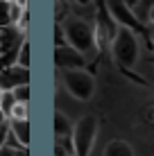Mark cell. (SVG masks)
I'll return each mask as SVG.
<instances>
[{"instance_id": "cell-16", "label": "cell", "mask_w": 154, "mask_h": 156, "mask_svg": "<svg viewBox=\"0 0 154 156\" xmlns=\"http://www.w3.org/2000/svg\"><path fill=\"white\" fill-rule=\"evenodd\" d=\"M9 25V2H2L0 0V27Z\"/></svg>"}, {"instance_id": "cell-21", "label": "cell", "mask_w": 154, "mask_h": 156, "mask_svg": "<svg viewBox=\"0 0 154 156\" xmlns=\"http://www.w3.org/2000/svg\"><path fill=\"white\" fill-rule=\"evenodd\" d=\"M147 23H150V25H154V2L150 5V16H147Z\"/></svg>"}, {"instance_id": "cell-11", "label": "cell", "mask_w": 154, "mask_h": 156, "mask_svg": "<svg viewBox=\"0 0 154 156\" xmlns=\"http://www.w3.org/2000/svg\"><path fill=\"white\" fill-rule=\"evenodd\" d=\"M150 5H152V2H145V0H138V2H129V9H131V14H134V18H136V23H138V25H147Z\"/></svg>"}, {"instance_id": "cell-10", "label": "cell", "mask_w": 154, "mask_h": 156, "mask_svg": "<svg viewBox=\"0 0 154 156\" xmlns=\"http://www.w3.org/2000/svg\"><path fill=\"white\" fill-rule=\"evenodd\" d=\"M102 156H136V154H134V147H131L127 140L116 138V140H109L107 145H104Z\"/></svg>"}, {"instance_id": "cell-22", "label": "cell", "mask_w": 154, "mask_h": 156, "mask_svg": "<svg viewBox=\"0 0 154 156\" xmlns=\"http://www.w3.org/2000/svg\"><path fill=\"white\" fill-rule=\"evenodd\" d=\"M7 122H9V120H7V115H5L2 111H0V125H7Z\"/></svg>"}, {"instance_id": "cell-2", "label": "cell", "mask_w": 154, "mask_h": 156, "mask_svg": "<svg viewBox=\"0 0 154 156\" xmlns=\"http://www.w3.org/2000/svg\"><path fill=\"white\" fill-rule=\"evenodd\" d=\"M111 48V55H113V61L118 63L120 68H131L138 63V57H141V41L136 36V32L127 30V27H118L113 41L109 43Z\"/></svg>"}, {"instance_id": "cell-3", "label": "cell", "mask_w": 154, "mask_h": 156, "mask_svg": "<svg viewBox=\"0 0 154 156\" xmlns=\"http://www.w3.org/2000/svg\"><path fill=\"white\" fill-rule=\"evenodd\" d=\"M98 131H100V120L93 113L79 118L75 125H73V136H70L73 156H91L95 138H98Z\"/></svg>"}, {"instance_id": "cell-14", "label": "cell", "mask_w": 154, "mask_h": 156, "mask_svg": "<svg viewBox=\"0 0 154 156\" xmlns=\"http://www.w3.org/2000/svg\"><path fill=\"white\" fill-rule=\"evenodd\" d=\"M14 104H16V100H14L12 90H5V93L0 95V111L7 115V120H9V111H12V106H14Z\"/></svg>"}, {"instance_id": "cell-18", "label": "cell", "mask_w": 154, "mask_h": 156, "mask_svg": "<svg viewBox=\"0 0 154 156\" xmlns=\"http://www.w3.org/2000/svg\"><path fill=\"white\" fill-rule=\"evenodd\" d=\"M14 156H30L27 147H14Z\"/></svg>"}, {"instance_id": "cell-1", "label": "cell", "mask_w": 154, "mask_h": 156, "mask_svg": "<svg viewBox=\"0 0 154 156\" xmlns=\"http://www.w3.org/2000/svg\"><path fill=\"white\" fill-rule=\"evenodd\" d=\"M61 25L63 30V39H66V45H70L75 52H79L84 59L93 57L98 52V45H95V25L91 18H77V16H70L66 18Z\"/></svg>"}, {"instance_id": "cell-13", "label": "cell", "mask_w": 154, "mask_h": 156, "mask_svg": "<svg viewBox=\"0 0 154 156\" xmlns=\"http://www.w3.org/2000/svg\"><path fill=\"white\" fill-rule=\"evenodd\" d=\"M30 118V109H27V104H16L12 106V111H9V120H27Z\"/></svg>"}, {"instance_id": "cell-15", "label": "cell", "mask_w": 154, "mask_h": 156, "mask_svg": "<svg viewBox=\"0 0 154 156\" xmlns=\"http://www.w3.org/2000/svg\"><path fill=\"white\" fill-rule=\"evenodd\" d=\"M14 100L18 102V104H27L30 102V84H23V86H16V88L12 90Z\"/></svg>"}, {"instance_id": "cell-4", "label": "cell", "mask_w": 154, "mask_h": 156, "mask_svg": "<svg viewBox=\"0 0 154 156\" xmlns=\"http://www.w3.org/2000/svg\"><path fill=\"white\" fill-rule=\"evenodd\" d=\"M61 82L66 86V90L70 93V98L77 102H88L95 95V77L84 68V70H63Z\"/></svg>"}, {"instance_id": "cell-19", "label": "cell", "mask_w": 154, "mask_h": 156, "mask_svg": "<svg viewBox=\"0 0 154 156\" xmlns=\"http://www.w3.org/2000/svg\"><path fill=\"white\" fill-rule=\"evenodd\" d=\"M0 156H14V147H7V145H5V147L0 149Z\"/></svg>"}, {"instance_id": "cell-7", "label": "cell", "mask_w": 154, "mask_h": 156, "mask_svg": "<svg viewBox=\"0 0 154 156\" xmlns=\"http://www.w3.org/2000/svg\"><path fill=\"white\" fill-rule=\"evenodd\" d=\"M23 84H30V70H23L18 66H12L7 70L0 73V90H14L16 86H23Z\"/></svg>"}, {"instance_id": "cell-8", "label": "cell", "mask_w": 154, "mask_h": 156, "mask_svg": "<svg viewBox=\"0 0 154 156\" xmlns=\"http://www.w3.org/2000/svg\"><path fill=\"white\" fill-rule=\"evenodd\" d=\"M73 136V122L63 111H55V138L57 143H66Z\"/></svg>"}, {"instance_id": "cell-20", "label": "cell", "mask_w": 154, "mask_h": 156, "mask_svg": "<svg viewBox=\"0 0 154 156\" xmlns=\"http://www.w3.org/2000/svg\"><path fill=\"white\" fill-rule=\"evenodd\" d=\"M55 156H70V154H68L63 147H59V145H57V149H55Z\"/></svg>"}, {"instance_id": "cell-9", "label": "cell", "mask_w": 154, "mask_h": 156, "mask_svg": "<svg viewBox=\"0 0 154 156\" xmlns=\"http://www.w3.org/2000/svg\"><path fill=\"white\" fill-rule=\"evenodd\" d=\"M9 136L20 147L30 145V120H9Z\"/></svg>"}, {"instance_id": "cell-5", "label": "cell", "mask_w": 154, "mask_h": 156, "mask_svg": "<svg viewBox=\"0 0 154 156\" xmlns=\"http://www.w3.org/2000/svg\"><path fill=\"white\" fill-rule=\"evenodd\" d=\"M104 9H107L109 18L113 20L118 27H127L131 32H136L141 27V25L136 23L131 9H129V2H123V0H109V2H104Z\"/></svg>"}, {"instance_id": "cell-12", "label": "cell", "mask_w": 154, "mask_h": 156, "mask_svg": "<svg viewBox=\"0 0 154 156\" xmlns=\"http://www.w3.org/2000/svg\"><path fill=\"white\" fill-rule=\"evenodd\" d=\"M14 66L23 68V70H30V41H27V39H25L23 43H20V48L16 50Z\"/></svg>"}, {"instance_id": "cell-6", "label": "cell", "mask_w": 154, "mask_h": 156, "mask_svg": "<svg viewBox=\"0 0 154 156\" xmlns=\"http://www.w3.org/2000/svg\"><path fill=\"white\" fill-rule=\"evenodd\" d=\"M55 63L61 73L63 70H84L86 68V59L79 55V52H75L70 45L55 48Z\"/></svg>"}, {"instance_id": "cell-17", "label": "cell", "mask_w": 154, "mask_h": 156, "mask_svg": "<svg viewBox=\"0 0 154 156\" xmlns=\"http://www.w3.org/2000/svg\"><path fill=\"white\" fill-rule=\"evenodd\" d=\"M7 136H9V122L7 125H0V149L7 145Z\"/></svg>"}]
</instances>
